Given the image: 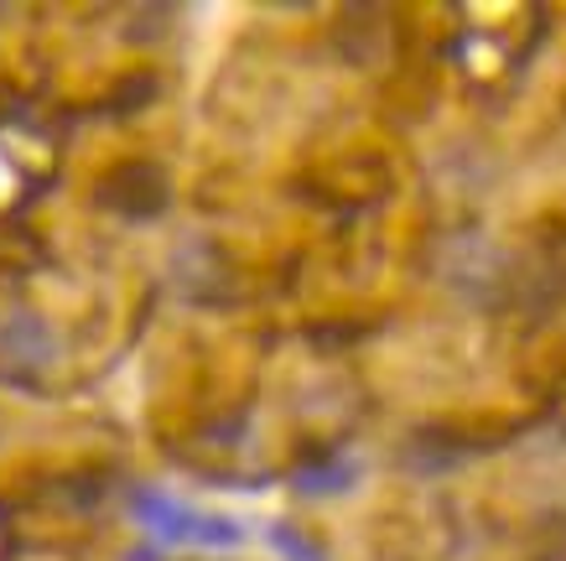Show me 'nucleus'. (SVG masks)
<instances>
[{"label": "nucleus", "mask_w": 566, "mask_h": 561, "mask_svg": "<svg viewBox=\"0 0 566 561\" xmlns=\"http://www.w3.org/2000/svg\"><path fill=\"white\" fill-rule=\"evenodd\" d=\"M130 510L146 530H151L156 541L167 546H208V551H223V546H240L244 530L234 520H223V515H203L192 510V505H177L167 494L156 489H136L130 494Z\"/></svg>", "instance_id": "1"}, {"label": "nucleus", "mask_w": 566, "mask_h": 561, "mask_svg": "<svg viewBox=\"0 0 566 561\" xmlns=\"http://www.w3.org/2000/svg\"><path fill=\"white\" fill-rule=\"evenodd\" d=\"M52 328L42 323V318H11V323L0 328V359H11V364H27V370H36V364H48L52 359Z\"/></svg>", "instance_id": "2"}, {"label": "nucleus", "mask_w": 566, "mask_h": 561, "mask_svg": "<svg viewBox=\"0 0 566 561\" xmlns=\"http://www.w3.org/2000/svg\"><path fill=\"white\" fill-rule=\"evenodd\" d=\"M359 478V468L348 458H317V463H302L292 474L296 494H312V499H327V494H344L348 484Z\"/></svg>", "instance_id": "3"}, {"label": "nucleus", "mask_w": 566, "mask_h": 561, "mask_svg": "<svg viewBox=\"0 0 566 561\" xmlns=\"http://www.w3.org/2000/svg\"><path fill=\"white\" fill-rule=\"evenodd\" d=\"M265 541L275 546V551H281V557L286 561H327V551L317 541H307V536H302V530L296 526H286V520H275L271 530H265Z\"/></svg>", "instance_id": "4"}]
</instances>
